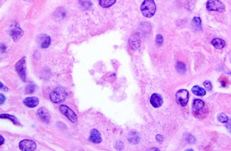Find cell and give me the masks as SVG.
<instances>
[{
    "mask_svg": "<svg viewBox=\"0 0 231 151\" xmlns=\"http://www.w3.org/2000/svg\"><path fill=\"white\" fill-rule=\"evenodd\" d=\"M80 3L81 6L86 9L91 8L92 6V2L90 0H80Z\"/></svg>",
    "mask_w": 231,
    "mask_h": 151,
    "instance_id": "cell-22",
    "label": "cell"
},
{
    "mask_svg": "<svg viewBox=\"0 0 231 151\" xmlns=\"http://www.w3.org/2000/svg\"><path fill=\"white\" fill-rule=\"evenodd\" d=\"M203 85L207 90L210 91L212 89V84H211V82L208 81V80H206V81H205L203 82Z\"/></svg>",
    "mask_w": 231,
    "mask_h": 151,
    "instance_id": "cell-30",
    "label": "cell"
},
{
    "mask_svg": "<svg viewBox=\"0 0 231 151\" xmlns=\"http://www.w3.org/2000/svg\"><path fill=\"white\" fill-rule=\"evenodd\" d=\"M1 48L2 52H4L6 50V46L4 44H2L1 46Z\"/></svg>",
    "mask_w": 231,
    "mask_h": 151,
    "instance_id": "cell-34",
    "label": "cell"
},
{
    "mask_svg": "<svg viewBox=\"0 0 231 151\" xmlns=\"http://www.w3.org/2000/svg\"><path fill=\"white\" fill-rule=\"evenodd\" d=\"M128 140L130 143L134 144H138L140 140L139 134L137 131L133 130L129 134Z\"/></svg>",
    "mask_w": 231,
    "mask_h": 151,
    "instance_id": "cell-15",
    "label": "cell"
},
{
    "mask_svg": "<svg viewBox=\"0 0 231 151\" xmlns=\"http://www.w3.org/2000/svg\"><path fill=\"white\" fill-rule=\"evenodd\" d=\"M116 0H99L100 6L104 8H108L115 3Z\"/></svg>",
    "mask_w": 231,
    "mask_h": 151,
    "instance_id": "cell-20",
    "label": "cell"
},
{
    "mask_svg": "<svg viewBox=\"0 0 231 151\" xmlns=\"http://www.w3.org/2000/svg\"><path fill=\"white\" fill-rule=\"evenodd\" d=\"M56 15L59 18H64L66 15L65 10L62 7L58 8L56 12Z\"/></svg>",
    "mask_w": 231,
    "mask_h": 151,
    "instance_id": "cell-25",
    "label": "cell"
},
{
    "mask_svg": "<svg viewBox=\"0 0 231 151\" xmlns=\"http://www.w3.org/2000/svg\"><path fill=\"white\" fill-rule=\"evenodd\" d=\"M67 94L62 88H58L55 91H52L50 95L51 101L54 103H59L65 99Z\"/></svg>",
    "mask_w": 231,
    "mask_h": 151,
    "instance_id": "cell-3",
    "label": "cell"
},
{
    "mask_svg": "<svg viewBox=\"0 0 231 151\" xmlns=\"http://www.w3.org/2000/svg\"><path fill=\"white\" fill-rule=\"evenodd\" d=\"M25 1H27V2H33L34 0H25Z\"/></svg>",
    "mask_w": 231,
    "mask_h": 151,
    "instance_id": "cell-39",
    "label": "cell"
},
{
    "mask_svg": "<svg viewBox=\"0 0 231 151\" xmlns=\"http://www.w3.org/2000/svg\"><path fill=\"white\" fill-rule=\"evenodd\" d=\"M192 24L193 27L198 31L202 30V20L199 17H194L192 20Z\"/></svg>",
    "mask_w": 231,
    "mask_h": 151,
    "instance_id": "cell-18",
    "label": "cell"
},
{
    "mask_svg": "<svg viewBox=\"0 0 231 151\" xmlns=\"http://www.w3.org/2000/svg\"><path fill=\"white\" fill-rule=\"evenodd\" d=\"M0 143H1V144H0V145L1 146H2V145H3V143H4V138L2 136H0Z\"/></svg>",
    "mask_w": 231,
    "mask_h": 151,
    "instance_id": "cell-35",
    "label": "cell"
},
{
    "mask_svg": "<svg viewBox=\"0 0 231 151\" xmlns=\"http://www.w3.org/2000/svg\"><path fill=\"white\" fill-rule=\"evenodd\" d=\"M35 88L33 84H30L28 85L26 88V92L28 94H32L34 92Z\"/></svg>",
    "mask_w": 231,
    "mask_h": 151,
    "instance_id": "cell-27",
    "label": "cell"
},
{
    "mask_svg": "<svg viewBox=\"0 0 231 151\" xmlns=\"http://www.w3.org/2000/svg\"><path fill=\"white\" fill-rule=\"evenodd\" d=\"M3 90L4 91H5V92H7L8 90V88H7V87H4L3 88Z\"/></svg>",
    "mask_w": 231,
    "mask_h": 151,
    "instance_id": "cell-37",
    "label": "cell"
},
{
    "mask_svg": "<svg viewBox=\"0 0 231 151\" xmlns=\"http://www.w3.org/2000/svg\"><path fill=\"white\" fill-rule=\"evenodd\" d=\"M0 84H1V89H2L4 87V85H3V84L2 83V82H1V83H0Z\"/></svg>",
    "mask_w": 231,
    "mask_h": 151,
    "instance_id": "cell-38",
    "label": "cell"
},
{
    "mask_svg": "<svg viewBox=\"0 0 231 151\" xmlns=\"http://www.w3.org/2000/svg\"><path fill=\"white\" fill-rule=\"evenodd\" d=\"M204 106V103L202 100L199 99H195L192 104V111L195 115L200 116L202 115L201 111Z\"/></svg>",
    "mask_w": 231,
    "mask_h": 151,
    "instance_id": "cell-10",
    "label": "cell"
},
{
    "mask_svg": "<svg viewBox=\"0 0 231 151\" xmlns=\"http://www.w3.org/2000/svg\"><path fill=\"white\" fill-rule=\"evenodd\" d=\"M141 11L145 17H152L156 12V6L154 0H144L141 6Z\"/></svg>",
    "mask_w": 231,
    "mask_h": 151,
    "instance_id": "cell-1",
    "label": "cell"
},
{
    "mask_svg": "<svg viewBox=\"0 0 231 151\" xmlns=\"http://www.w3.org/2000/svg\"><path fill=\"white\" fill-rule=\"evenodd\" d=\"M59 110L72 123H76L77 121V116L76 113L67 106L61 105L59 107Z\"/></svg>",
    "mask_w": 231,
    "mask_h": 151,
    "instance_id": "cell-6",
    "label": "cell"
},
{
    "mask_svg": "<svg viewBox=\"0 0 231 151\" xmlns=\"http://www.w3.org/2000/svg\"><path fill=\"white\" fill-rule=\"evenodd\" d=\"M114 147L116 149L121 150L124 148V144L121 140H117L114 144Z\"/></svg>",
    "mask_w": 231,
    "mask_h": 151,
    "instance_id": "cell-29",
    "label": "cell"
},
{
    "mask_svg": "<svg viewBox=\"0 0 231 151\" xmlns=\"http://www.w3.org/2000/svg\"><path fill=\"white\" fill-rule=\"evenodd\" d=\"M217 119L221 123H226L228 121V118L225 113H220L218 115Z\"/></svg>",
    "mask_w": 231,
    "mask_h": 151,
    "instance_id": "cell-24",
    "label": "cell"
},
{
    "mask_svg": "<svg viewBox=\"0 0 231 151\" xmlns=\"http://www.w3.org/2000/svg\"><path fill=\"white\" fill-rule=\"evenodd\" d=\"M230 61H231V59H230Z\"/></svg>",
    "mask_w": 231,
    "mask_h": 151,
    "instance_id": "cell-41",
    "label": "cell"
},
{
    "mask_svg": "<svg viewBox=\"0 0 231 151\" xmlns=\"http://www.w3.org/2000/svg\"><path fill=\"white\" fill-rule=\"evenodd\" d=\"M5 100V96L4 95L1 94V95H0V103H1V105L3 104Z\"/></svg>",
    "mask_w": 231,
    "mask_h": 151,
    "instance_id": "cell-33",
    "label": "cell"
},
{
    "mask_svg": "<svg viewBox=\"0 0 231 151\" xmlns=\"http://www.w3.org/2000/svg\"><path fill=\"white\" fill-rule=\"evenodd\" d=\"M226 126L228 130L231 133V119L229 120H228V121H227V123H226Z\"/></svg>",
    "mask_w": 231,
    "mask_h": 151,
    "instance_id": "cell-31",
    "label": "cell"
},
{
    "mask_svg": "<svg viewBox=\"0 0 231 151\" xmlns=\"http://www.w3.org/2000/svg\"><path fill=\"white\" fill-rule=\"evenodd\" d=\"M26 58H21L15 65V69L21 79L25 82L26 80Z\"/></svg>",
    "mask_w": 231,
    "mask_h": 151,
    "instance_id": "cell-4",
    "label": "cell"
},
{
    "mask_svg": "<svg viewBox=\"0 0 231 151\" xmlns=\"http://www.w3.org/2000/svg\"><path fill=\"white\" fill-rule=\"evenodd\" d=\"M37 115L38 119L45 123H48L50 119V114L44 107H40L37 111Z\"/></svg>",
    "mask_w": 231,
    "mask_h": 151,
    "instance_id": "cell-11",
    "label": "cell"
},
{
    "mask_svg": "<svg viewBox=\"0 0 231 151\" xmlns=\"http://www.w3.org/2000/svg\"><path fill=\"white\" fill-rule=\"evenodd\" d=\"M51 39L49 36H47L44 38V42L41 44V47L42 48L46 49L49 47L50 45Z\"/></svg>",
    "mask_w": 231,
    "mask_h": 151,
    "instance_id": "cell-23",
    "label": "cell"
},
{
    "mask_svg": "<svg viewBox=\"0 0 231 151\" xmlns=\"http://www.w3.org/2000/svg\"><path fill=\"white\" fill-rule=\"evenodd\" d=\"M141 44L140 35L139 33L136 32L131 35L129 40V45L130 49L136 50L139 48Z\"/></svg>",
    "mask_w": 231,
    "mask_h": 151,
    "instance_id": "cell-7",
    "label": "cell"
},
{
    "mask_svg": "<svg viewBox=\"0 0 231 151\" xmlns=\"http://www.w3.org/2000/svg\"><path fill=\"white\" fill-rule=\"evenodd\" d=\"M19 148L21 150L33 151L36 149L37 145L35 142L31 140H24L19 143Z\"/></svg>",
    "mask_w": 231,
    "mask_h": 151,
    "instance_id": "cell-9",
    "label": "cell"
},
{
    "mask_svg": "<svg viewBox=\"0 0 231 151\" xmlns=\"http://www.w3.org/2000/svg\"><path fill=\"white\" fill-rule=\"evenodd\" d=\"M220 83H221V86H222V87H225L226 86V82L225 81V80H221V81H220Z\"/></svg>",
    "mask_w": 231,
    "mask_h": 151,
    "instance_id": "cell-36",
    "label": "cell"
},
{
    "mask_svg": "<svg viewBox=\"0 0 231 151\" xmlns=\"http://www.w3.org/2000/svg\"><path fill=\"white\" fill-rule=\"evenodd\" d=\"M186 151H193V150H192V149H187V150H186Z\"/></svg>",
    "mask_w": 231,
    "mask_h": 151,
    "instance_id": "cell-40",
    "label": "cell"
},
{
    "mask_svg": "<svg viewBox=\"0 0 231 151\" xmlns=\"http://www.w3.org/2000/svg\"><path fill=\"white\" fill-rule=\"evenodd\" d=\"M150 103L155 108L160 107L163 104V98L161 95L157 93H154L151 96Z\"/></svg>",
    "mask_w": 231,
    "mask_h": 151,
    "instance_id": "cell-12",
    "label": "cell"
},
{
    "mask_svg": "<svg viewBox=\"0 0 231 151\" xmlns=\"http://www.w3.org/2000/svg\"><path fill=\"white\" fill-rule=\"evenodd\" d=\"M156 140H157L158 142H159V143H161L163 140V136L161 135H158L156 136Z\"/></svg>",
    "mask_w": 231,
    "mask_h": 151,
    "instance_id": "cell-32",
    "label": "cell"
},
{
    "mask_svg": "<svg viewBox=\"0 0 231 151\" xmlns=\"http://www.w3.org/2000/svg\"><path fill=\"white\" fill-rule=\"evenodd\" d=\"M10 34L15 42H17L23 36L24 33L17 23L13 24L10 27Z\"/></svg>",
    "mask_w": 231,
    "mask_h": 151,
    "instance_id": "cell-8",
    "label": "cell"
},
{
    "mask_svg": "<svg viewBox=\"0 0 231 151\" xmlns=\"http://www.w3.org/2000/svg\"><path fill=\"white\" fill-rule=\"evenodd\" d=\"M0 117L2 119H7L10 120L15 125H21V124L20 123L17 118L14 115H9L8 114H2L0 115Z\"/></svg>",
    "mask_w": 231,
    "mask_h": 151,
    "instance_id": "cell-17",
    "label": "cell"
},
{
    "mask_svg": "<svg viewBox=\"0 0 231 151\" xmlns=\"http://www.w3.org/2000/svg\"><path fill=\"white\" fill-rule=\"evenodd\" d=\"M176 69L177 72L181 74H184L186 72L185 65L181 62H178L176 65Z\"/></svg>",
    "mask_w": 231,
    "mask_h": 151,
    "instance_id": "cell-21",
    "label": "cell"
},
{
    "mask_svg": "<svg viewBox=\"0 0 231 151\" xmlns=\"http://www.w3.org/2000/svg\"><path fill=\"white\" fill-rule=\"evenodd\" d=\"M206 8L209 11H216L223 13L226 10L224 4L220 0H208L206 3Z\"/></svg>",
    "mask_w": 231,
    "mask_h": 151,
    "instance_id": "cell-2",
    "label": "cell"
},
{
    "mask_svg": "<svg viewBox=\"0 0 231 151\" xmlns=\"http://www.w3.org/2000/svg\"><path fill=\"white\" fill-rule=\"evenodd\" d=\"M185 138L186 139L187 141L190 144H194L196 141V139H195V137L192 135H190V134L186 135Z\"/></svg>",
    "mask_w": 231,
    "mask_h": 151,
    "instance_id": "cell-28",
    "label": "cell"
},
{
    "mask_svg": "<svg viewBox=\"0 0 231 151\" xmlns=\"http://www.w3.org/2000/svg\"><path fill=\"white\" fill-rule=\"evenodd\" d=\"M211 44L215 48L218 50L222 49L225 47L226 45L225 41L221 38H218V37L214 38L211 42Z\"/></svg>",
    "mask_w": 231,
    "mask_h": 151,
    "instance_id": "cell-16",
    "label": "cell"
},
{
    "mask_svg": "<svg viewBox=\"0 0 231 151\" xmlns=\"http://www.w3.org/2000/svg\"><path fill=\"white\" fill-rule=\"evenodd\" d=\"M155 42L156 45L158 46L162 45L163 43V37L160 34L157 35L156 37Z\"/></svg>",
    "mask_w": 231,
    "mask_h": 151,
    "instance_id": "cell-26",
    "label": "cell"
},
{
    "mask_svg": "<svg viewBox=\"0 0 231 151\" xmlns=\"http://www.w3.org/2000/svg\"><path fill=\"white\" fill-rule=\"evenodd\" d=\"M89 140L91 142L96 144L100 143L102 141L101 134L100 132L96 129H93L90 132V136Z\"/></svg>",
    "mask_w": 231,
    "mask_h": 151,
    "instance_id": "cell-13",
    "label": "cell"
},
{
    "mask_svg": "<svg viewBox=\"0 0 231 151\" xmlns=\"http://www.w3.org/2000/svg\"><path fill=\"white\" fill-rule=\"evenodd\" d=\"M177 102L182 106H186L189 101V92L185 89H181L176 94Z\"/></svg>",
    "mask_w": 231,
    "mask_h": 151,
    "instance_id": "cell-5",
    "label": "cell"
},
{
    "mask_svg": "<svg viewBox=\"0 0 231 151\" xmlns=\"http://www.w3.org/2000/svg\"><path fill=\"white\" fill-rule=\"evenodd\" d=\"M192 93L198 96H203L206 93L205 89L202 88H201L198 86H195L192 88L191 89Z\"/></svg>",
    "mask_w": 231,
    "mask_h": 151,
    "instance_id": "cell-19",
    "label": "cell"
},
{
    "mask_svg": "<svg viewBox=\"0 0 231 151\" xmlns=\"http://www.w3.org/2000/svg\"><path fill=\"white\" fill-rule=\"evenodd\" d=\"M23 103L28 107H35L39 104V99L36 97H28L24 99Z\"/></svg>",
    "mask_w": 231,
    "mask_h": 151,
    "instance_id": "cell-14",
    "label": "cell"
}]
</instances>
